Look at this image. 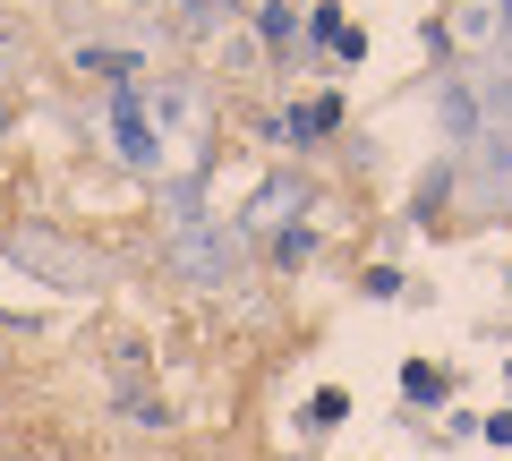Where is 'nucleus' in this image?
I'll list each match as a JSON object with an SVG mask.
<instances>
[{"mask_svg":"<svg viewBox=\"0 0 512 461\" xmlns=\"http://www.w3.org/2000/svg\"><path fill=\"white\" fill-rule=\"evenodd\" d=\"M504 94H512V86H504Z\"/></svg>","mask_w":512,"mask_h":461,"instance_id":"f257e3e1","label":"nucleus"}]
</instances>
